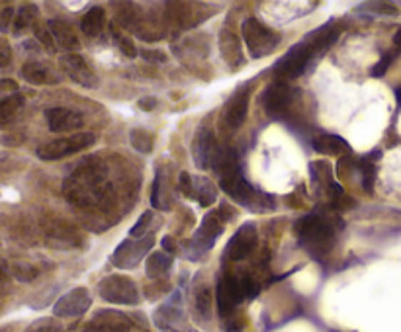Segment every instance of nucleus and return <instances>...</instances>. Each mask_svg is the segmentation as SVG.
Instances as JSON below:
<instances>
[{
  "mask_svg": "<svg viewBox=\"0 0 401 332\" xmlns=\"http://www.w3.org/2000/svg\"><path fill=\"white\" fill-rule=\"evenodd\" d=\"M213 168L220 174V188L229 197H233L237 204L255 213L274 209L273 197L258 192L255 186H250L249 182L245 180L235 149H229V147L218 149L215 159H213Z\"/></svg>",
  "mask_w": 401,
  "mask_h": 332,
  "instance_id": "nucleus-1",
  "label": "nucleus"
},
{
  "mask_svg": "<svg viewBox=\"0 0 401 332\" xmlns=\"http://www.w3.org/2000/svg\"><path fill=\"white\" fill-rule=\"evenodd\" d=\"M342 225L345 223L335 215L310 213L295 223L294 231L302 247L310 250L313 256H321L331 249L335 234L339 229H342Z\"/></svg>",
  "mask_w": 401,
  "mask_h": 332,
  "instance_id": "nucleus-2",
  "label": "nucleus"
},
{
  "mask_svg": "<svg viewBox=\"0 0 401 332\" xmlns=\"http://www.w3.org/2000/svg\"><path fill=\"white\" fill-rule=\"evenodd\" d=\"M245 46L249 49L250 59H260L265 55H270L280 43V33L270 30L268 26L258 22L257 18H247L241 26Z\"/></svg>",
  "mask_w": 401,
  "mask_h": 332,
  "instance_id": "nucleus-3",
  "label": "nucleus"
},
{
  "mask_svg": "<svg viewBox=\"0 0 401 332\" xmlns=\"http://www.w3.org/2000/svg\"><path fill=\"white\" fill-rule=\"evenodd\" d=\"M313 57H318L313 47L310 46L308 39H302L300 43H295L294 47H290L284 57L280 61H276L274 65V75L278 76L280 81H288V78H298L305 73V68L310 67V63Z\"/></svg>",
  "mask_w": 401,
  "mask_h": 332,
  "instance_id": "nucleus-4",
  "label": "nucleus"
},
{
  "mask_svg": "<svg viewBox=\"0 0 401 332\" xmlns=\"http://www.w3.org/2000/svg\"><path fill=\"white\" fill-rule=\"evenodd\" d=\"M94 143H96V137L92 133H75V135L61 137V139L41 145L38 149V157L41 160H59L78 151H84Z\"/></svg>",
  "mask_w": 401,
  "mask_h": 332,
  "instance_id": "nucleus-5",
  "label": "nucleus"
},
{
  "mask_svg": "<svg viewBox=\"0 0 401 332\" xmlns=\"http://www.w3.org/2000/svg\"><path fill=\"white\" fill-rule=\"evenodd\" d=\"M223 225H225V221L223 217L220 215V212H212L205 215L204 219H202V225L200 229L196 231V234L192 237V242H190V249H188V256L196 262L198 258L205 254L208 250L212 249L213 242L220 239L221 234H223Z\"/></svg>",
  "mask_w": 401,
  "mask_h": 332,
  "instance_id": "nucleus-6",
  "label": "nucleus"
},
{
  "mask_svg": "<svg viewBox=\"0 0 401 332\" xmlns=\"http://www.w3.org/2000/svg\"><path fill=\"white\" fill-rule=\"evenodd\" d=\"M100 297L114 305H137L139 289L128 276H108L98 284Z\"/></svg>",
  "mask_w": 401,
  "mask_h": 332,
  "instance_id": "nucleus-7",
  "label": "nucleus"
},
{
  "mask_svg": "<svg viewBox=\"0 0 401 332\" xmlns=\"http://www.w3.org/2000/svg\"><path fill=\"white\" fill-rule=\"evenodd\" d=\"M241 301H245L241 278H235L233 274H223L215 286V303H218L220 317L228 321L237 309V305H241Z\"/></svg>",
  "mask_w": 401,
  "mask_h": 332,
  "instance_id": "nucleus-8",
  "label": "nucleus"
},
{
  "mask_svg": "<svg viewBox=\"0 0 401 332\" xmlns=\"http://www.w3.org/2000/svg\"><path fill=\"white\" fill-rule=\"evenodd\" d=\"M294 102V92L284 81H274L263 94V106L268 118L284 120Z\"/></svg>",
  "mask_w": 401,
  "mask_h": 332,
  "instance_id": "nucleus-9",
  "label": "nucleus"
},
{
  "mask_svg": "<svg viewBox=\"0 0 401 332\" xmlns=\"http://www.w3.org/2000/svg\"><path fill=\"white\" fill-rule=\"evenodd\" d=\"M257 225L255 223H243L237 233L229 239L225 252H223V260L228 262H239L249 256L253 250L257 249Z\"/></svg>",
  "mask_w": 401,
  "mask_h": 332,
  "instance_id": "nucleus-10",
  "label": "nucleus"
},
{
  "mask_svg": "<svg viewBox=\"0 0 401 332\" xmlns=\"http://www.w3.org/2000/svg\"><path fill=\"white\" fill-rule=\"evenodd\" d=\"M153 242H155V234L149 233L137 239V241H131V239H126L121 242L120 247L114 250L112 254V264L118 266V268H136L137 262L151 250Z\"/></svg>",
  "mask_w": 401,
  "mask_h": 332,
  "instance_id": "nucleus-11",
  "label": "nucleus"
},
{
  "mask_svg": "<svg viewBox=\"0 0 401 332\" xmlns=\"http://www.w3.org/2000/svg\"><path fill=\"white\" fill-rule=\"evenodd\" d=\"M155 325L163 332H186V315L182 309L181 294H176L155 311Z\"/></svg>",
  "mask_w": 401,
  "mask_h": 332,
  "instance_id": "nucleus-12",
  "label": "nucleus"
},
{
  "mask_svg": "<svg viewBox=\"0 0 401 332\" xmlns=\"http://www.w3.org/2000/svg\"><path fill=\"white\" fill-rule=\"evenodd\" d=\"M92 307V295L86 287H76L57 299L54 315L57 318H75L84 315Z\"/></svg>",
  "mask_w": 401,
  "mask_h": 332,
  "instance_id": "nucleus-13",
  "label": "nucleus"
},
{
  "mask_svg": "<svg viewBox=\"0 0 401 332\" xmlns=\"http://www.w3.org/2000/svg\"><path fill=\"white\" fill-rule=\"evenodd\" d=\"M61 67L67 73V76L71 81H75L76 84H81L84 88H94V86H98V76L88 67V63L84 61L83 55H63V57H61Z\"/></svg>",
  "mask_w": 401,
  "mask_h": 332,
  "instance_id": "nucleus-14",
  "label": "nucleus"
},
{
  "mask_svg": "<svg viewBox=\"0 0 401 332\" xmlns=\"http://www.w3.org/2000/svg\"><path fill=\"white\" fill-rule=\"evenodd\" d=\"M190 149H192L194 165H196L200 170L210 168V166L213 165V159H215V152H218V143H215V137H213L212 129H198V133L196 137H194Z\"/></svg>",
  "mask_w": 401,
  "mask_h": 332,
  "instance_id": "nucleus-15",
  "label": "nucleus"
},
{
  "mask_svg": "<svg viewBox=\"0 0 401 332\" xmlns=\"http://www.w3.org/2000/svg\"><path fill=\"white\" fill-rule=\"evenodd\" d=\"M310 176L315 190L321 192V194H327L329 197H333L335 202L345 196V190H342L341 184H337V182L333 180L331 166L327 165L325 160H315V162H311Z\"/></svg>",
  "mask_w": 401,
  "mask_h": 332,
  "instance_id": "nucleus-16",
  "label": "nucleus"
},
{
  "mask_svg": "<svg viewBox=\"0 0 401 332\" xmlns=\"http://www.w3.org/2000/svg\"><path fill=\"white\" fill-rule=\"evenodd\" d=\"M249 100H250V86L243 84L237 88L233 96L229 98L228 106H225V120L233 129H239L247 120V112H249Z\"/></svg>",
  "mask_w": 401,
  "mask_h": 332,
  "instance_id": "nucleus-17",
  "label": "nucleus"
},
{
  "mask_svg": "<svg viewBox=\"0 0 401 332\" xmlns=\"http://www.w3.org/2000/svg\"><path fill=\"white\" fill-rule=\"evenodd\" d=\"M47 125L54 133H68L83 128V115L68 108H51L46 112Z\"/></svg>",
  "mask_w": 401,
  "mask_h": 332,
  "instance_id": "nucleus-18",
  "label": "nucleus"
},
{
  "mask_svg": "<svg viewBox=\"0 0 401 332\" xmlns=\"http://www.w3.org/2000/svg\"><path fill=\"white\" fill-rule=\"evenodd\" d=\"M167 168L159 166L157 174H155V180H153V190H151V204L153 207H157L161 212H167L171 207V190H168V178H167Z\"/></svg>",
  "mask_w": 401,
  "mask_h": 332,
  "instance_id": "nucleus-19",
  "label": "nucleus"
},
{
  "mask_svg": "<svg viewBox=\"0 0 401 332\" xmlns=\"http://www.w3.org/2000/svg\"><path fill=\"white\" fill-rule=\"evenodd\" d=\"M47 28L51 31L57 47L67 49V51L78 49V38H76V33L71 24L63 22V20H49V22H47Z\"/></svg>",
  "mask_w": 401,
  "mask_h": 332,
  "instance_id": "nucleus-20",
  "label": "nucleus"
},
{
  "mask_svg": "<svg viewBox=\"0 0 401 332\" xmlns=\"http://www.w3.org/2000/svg\"><path fill=\"white\" fill-rule=\"evenodd\" d=\"M128 328L129 323L123 315L114 311H108V313L104 311V313H98L91 328L84 332H128Z\"/></svg>",
  "mask_w": 401,
  "mask_h": 332,
  "instance_id": "nucleus-21",
  "label": "nucleus"
},
{
  "mask_svg": "<svg viewBox=\"0 0 401 332\" xmlns=\"http://www.w3.org/2000/svg\"><path fill=\"white\" fill-rule=\"evenodd\" d=\"M22 76L31 84H49L59 81V76H55L54 68L46 63H39V61L26 63L22 67Z\"/></svg>",
  "mask_w": 401,
  "mask_h": 332,
  "instance_id": "nucleus-22",
  "label": "nucleus"
},
{
  "mask_svg": "<svg viewBox=\"0 0 401 332\" xmlns=\"http://www.w3.org/2000/svg\"><path fill=\"white\" fill-rule=\"evenodd\" d=\"M220 47L221 53H223V59L228 61V65L231 68H237L243 65V53H241V46H239V39L235 36L233 31L223 30L221 31L220 38Z\"/></svg>",
  "mask_w": 401,
  "mask_h": 332,
  "instance_id": "nucleus-23",
  "label": "nucleus"
},
{
  "mask_svg": "<svg viewBox=\"0 0 401 332\" xmlns=\"http://www.w3.org/2000/svg\"><path fill=\"white\" fill-rule=\"evenodd\" d=\"M382 157V151L376 149L374 152L370 155H366L362 159L356 160V170L360 172L362 176V188L372 194V190H374V180H376V160Z\"/></svg>",
  "mask_w": 401,
  "mask_h": 332,
  "instance_id": "nucleus-24",
  "label": "nucleus"
},
{
  "mask_svg": "<svg viewBox=\"0 0 401 332\" xmlns=\"http://www.w3.org/2000/svg\"><path fill=\"white\" fill-rule=\"evenodd\" d=\"M313 149L321 155H348L352 151L350 145L337 135H318L313 139Z\"/></svg>",
  "mask_w": 401,
  "mask_h": 332,
  "instance_id": "nucleus-25",
  "label": "nucleus"
},
{
  "mask_svg": "<svg viewBox=\"0 0 401 332\" xmlns=\"http://www.w3.org/2000/svg\"><path fill=\"white\" fill-rule=\"evenodd\" d=\"M104 20H106V14H104L102 8H91V10L83 16V20H81V30H83L84 36H88V38H98L100 33L104 31V26H106Z\"/></svg>",
  "mask_w": 401,
  "mask_h": 332,
  "instance_id": "nucleus-26",
  "label": "nucleus"
},
{
  "mask_svg": "<svg viewBox=\"0 0 401 332\" xmlns=\"http://www.w3.org/2000/svg\"><path fill=\"white\" fill-rule=\"evenodd\" d=\"M24 96L22 94H12V96H6L4 100H0V128H6L10 123H14L18 113L24 108Z\"/></svg>",
  "mask_w": 401,
  "mask_h": 332,
  "instance_id": "nucleus-27",
  "label": "nucleus"
},
{
  "mask_svg": "<svg viewBox=\"0 0 401 332\" xmlns=\"http://www.w3.org/2000/svg\"><path fill=\"white\" fill-rule=\"evenodd\" d=\"M192 197H196V202L202 207H210L218 199V190H215L210 178L198 176V178H194V194H192Z\"/></svg>",
  "mask_w": 401,
  "mask_h": 332,
  "instance_id": "nucleus-28",
  "label": "nucleus"
},
{
  "mask_svg": "<svg viewBox=\"0 0 401 332\" xmlns=\"http://www.w3.org/2000/svg\"><path fill=\"white\" fill-rule=\"evenodd\" d=\"M171 266H173V256L171 254H167V252H153L147 258L145 270H147L149 278L157 279L161 276H165L171 270Z\"/></svg>",
  "mask_w": 401,
  "mask_h": 332,
  "instance_id": "nucleus-29",
  "label": "nucleus"
},
{
  "mask_svg": "<svg viewBox=\"0 0 401 332\" xmlns=\"http://www.w3.org/2000/svg\"><path fill=\"white\" fill-rule=\"evenodd\" d=\"M129 143L136 149L137 152H143V155H149L153 151V145H155V139H153L151 131H147L143 128H136L131 129L129 133Z\"/></svg>",
  "mask_w": 401,
  "mask_h": 332,
  "instance_id": "nucleus-30",
  "label": "nucleus"
},
{
  "mask_svg": "<svg viewBox=\"0 0 401 332\" xmlns=\"http://www.w3.org/2000/svg\"><path fill=\"white\" fill-rule=\"evenodd\" d=\"M36 18H38V8L34 4H24L14 20V33H20L22 30H26L28 26H36Z\"/></svg>",
  "mask_w": 401,
  "mask_h": 332,
  "instance_id": "nucleus-31",
  "label": "nucleus"
},
{
  "mask_svg": "<svg viewBox=\"0 0 401 332\" xmlns=\"http://www.w3.org/2000/svg\"><path fill=\"white\" fill-rule=\"evenodd\" d=\"M110 31H112V36H114L116 41H118V47H120L121 53L126 55V57H129V59L137 57L136 43H133L128 36H123V31H121L116 24H110Z\"/></svg>",
  "mask_w": 401,
  "mask_h": 332,
  "instance_id": "nucleus-32",
  "label": "nucleus"
},
{
  "mask_svg": "<svg viewBox=\"0 0 401 332\" xmlns=\"http://www.w3.org/2000/svg\"><path fill=\"white\" fill-rule=\"evenodd\" d=\"M34 31H36V38H38V41L41 43V46L46 47L47 53H57V43H55L54 36H51V31H49V28H46V26H34Z\"/></svg>",
  "mask_w": 401,
  "mask_h": 332,
  "instance_id": "nucleus-33",
  "label": "nucleus"
},
{
  "mask_svg": "<svg viewBox=\"0 0 401 332\" xmlns=\"http://www.w3.org/2000/svg\"><path fill=\"white\" fill-rule=\"evenodd\" d=\"M26 332H63V326L55 318H39L36 323H31Z\"/></svg>",
  "mask_w": 401,
  "mask_h": 332,
  "instance_id": "nucleus-34",
  "label": "nucleus"
},
{
  "mask_svg": "<svg viewBox=\"0 0 401 332\" xmlns=\"http://www.w3.org/2000/svg\"><path fill=\"white\" fill-rule=\"evenodd\" d=\"M151 221H153V213L145 212L143 215L139 217V221H137L136 225H133V229L129 231V237H131V239H141V237H145V234H149L147 231H149Z\"/></svg>",
  "mask_w": 401,
  "mask_h": 332,
  "instance_id": "nucleus-35",
  "label": "nucleus"
},
{
  "mask_svg": "<svg viewBox=\"0 0 401 332\" xmlns=\"http://www.w3.org/2000/svg\"><path fill=\"white\" fill-rule=\"evenodd\" d=\"M38 270L30 266L28 262H18L14 266V276L16 279H20V281H34V279L38 278Z\"/></svg>",
  "mask_w": 401,
  "mask_h": 332,
  "instance_id": "nucleus-36",
  "label": "nucleus"
},
{
  "mask_svg": "<svg viewBox=\"0 0 401 332\" xmlns=\"http://www.w3.org/2000/svg\"><path fill=\"white\" fill-rule=\"evenodd\" d=\"M392 61H394V53H386L382 59L372 67L370 71V76H374V78H380V76H384L387 73V68H390V65H392Z\"/></svg>",
  "mask_w": 401,
  "mask_h": 332,
  "instance_id": "nucleus-37",
  "label": "nucleus"
},
{
  "mask_svg": "<svg viewBox=\"0 0 401 332\" xmlns=\"http://www.w3.org/2000/svg\"><path fill=\"white\" fill-rule=\"evenodd\" d=\"M178 188L186 197H192L194 194V176L188 172H181V178H178Z\"/></svg>",
  "mask_w": 401,
  "mask_h": 332,
  "instance_id": "nucleus-38",
  "label": "nucleus"
},
{
  "mask_svg": "<svg viewBox=\"0 0 401 332\" xmlns=\"http://www.w3.org/2000/svg\"><path fill=\"white\" fill-rule=\"evenodd\" d=\"M14 8L12 6H6L2 12H0V31L2 33H6L10 30V26H14Z\"/></svg>",
  "mask_w": 401,
  "mask_h": 332,
  "instance_id": "nucleus-39",
  "label": "nucleus"
},
{
  "mask_svg": "<svg viewBox=\"0 0 401 332\" xmlns=\"http://www.w3.org/2000/svg\"><path fill=\"white\" fill-rule=\"evenodd\" d=\"M362 6L376 8L374 12H378V14H397V6L390 4V2H368V4H362Z\"/></svg>",
  "mask_w": 401,
  "mask_h": 332,
  "instance_id": "nucleus-40",
  "label": "nucleus"
},
{
  "mask_svg": "<svg viewBox=\"0 0 401 332\" xmlns=\"http://www.w3.org/2000/svg\"><path fill=\"white\" fill-rule=\"evenodd\" d=\"M10 61H12V51H10V47H8L6 41H0V71L6 68L8 65H10Z\"/></svg>",
  "mask_w": 401,
  "mask_h": 332,
  "instance_id": "nucleus-41",
  "label": "nucleus"
},
{
  "mask_svg": "<svg viewBox=\"0 0 401 332\" xmlns=\"http://www.w3.org/2000/svg\"><path fill=\"white\" fill-rule=\"evenodd\" d=\"M210 307H212V297H210V291H208V289H204L202 294L198 295V309L202 311L204 315H208Z\"/></svg>",
  "mask_w": 401,
  "mask_h": 332,
  "instance_id": "nucleus-42",
  "label": "nucleus"
},
{
  "mask_svg": "<svg viewBox=\"0 0 401 332\" xmlns=\"http://www.w3.org/2000/svg\"><path fill=\"white\" fill-rule=\"evenodd\" d=\"M137 108H139V110H143V112H153V110L157 108V98H153V96L139 98V102H137Z\"/></svg>",
  "mask_w": 401,
  "mask_h": 332,
  "instance_id": "nucleus-43",
  "label": "nucleus"
},
{
  "mask_svg": "<svg viewBox=\"0 0 401 332\" xmlns=\"http://www.w3.org/2000/svg\"><path fill=\"white\" fill-rule=\"evenodd\" d=\"M141 55L147 61H157V63H165L167 61L165 53H161V51H141Z\"/></svg>",
  "mask_w": 401,
  "mask_h": 332,
  "instance_id": "nucleus-44",
  "label": "nucleus"
},
{
  "mask_svg": "<svg viewBox=\"0 0 401 332\" xmlns=\"http://www.w3.org/2000/svg\"><path fill=\"white\" fill-rule=\"evenodd\" d=\"M163 249L167 250V252H171V254H173L174 250H176V241H174L173 237H165V239H163Z\"/></svg>",
  "mask_w": 401,
  "mask_h": 332,
  "instance_id": "nucleus-45",
  "label": "nucleus"
},
{
  "mask_svg": "<svg viewBox=\"0 0 401 332\" xmlns=\"http://www.w3.org/2000/svg\"><path fill=\"white\" fill-rule=\"evenodd\" d=\"M394 43H395V47H397V51H401V28L394 36Z\"/></svg>",
  "mask_w": 401,
  "mask_h": 332,
  "instance_id": "nucleus-46",
  "label": "nucleus"
},
{
  "mask_svg": "<svg viewBox=\"0 0 401 332\" xmlns=\"http://www.w3.org/2000/svg\"><path fill=\"white\" fill-rule=\"evenodd\" d=\"M6 276V262L4 260H0V279Z\"/></svg>",
  "mask_w": 401,
  "mask_h": 332,
  "instance_id": "nucleus-47",
  "label": "nucleus"
},
{
  "mask_svg": "<svg viewBox=\"0 0 401 332\" xmlns=\"http://www.w3.org/2000/svg\"><path fill=\"white\" fill-rule=\"evenodd\" d=\"M395 100H397V106L401 108V86L400 88H395Z\"/></svg>",
  "mask_w": 401,
  "mask_h": 332,
  "instance_id": "nucleus-48",
  "label": "nucleus"
},
{
  "mask_svg": "<svg viewBox=\"0 0 401 332\" xmlns=\"http://www.w3.org/2000/svg\"><path fill=\"white\" fill-rule=\"evenodd\" d=\"M188 332H198V331H194V328H192V331H188Z\"/></svg>",
  "mask_w": 401,
  "mask_h": 332,
  "instance_id": "nucleus-49",
  "label": "nucleus"
}]
</instances>
